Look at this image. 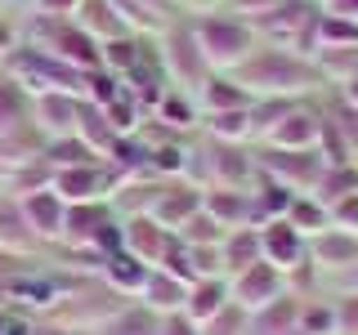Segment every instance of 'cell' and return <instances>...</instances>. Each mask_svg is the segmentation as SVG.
<instances>
[{
    "label": "cell",
    "instance_id": "e575fe53",
    "mask_svg": "<svg viewBox=\"0 0 358 335\" xmlns=\"http://www.w3.org/2000/svg\"><path fill=\"white\" fill-rule=\"evenodd\" d=\"M188 161H193V152H188L184 143L162 139V143H152L148 174H152V179H188Z\"/></svg>",
    "mask_w": 358,
    "mask_h": 335
},
{
    "label": "cell",
    "instance_id": "6125c7cd",
    "mask_svg": "<svg viewBox=\"0 0 358 335\" xmlns=\"http://www.w3.org/2000/svg\"><path fill=\"white\" fill-rule=\"evenodd\" d=\"M139 5H148V9H157V5H162V0H139Z\"/></svg>",
    "mask_w": 358,
    "mask_h": 335
},
{
    "label": "cell",
    "instance_id": "f1b7e54d",
    "mask_svg": "<svg viewBox=\"0 0 358 335\" xmlns=\"http://www.w3.org/2000/svg\"><path fill=\"white\" fill-rule=\"evenodd\" d=\"M197 98H201V112H229V107H251L255 103L233 76H220V72H210L206 81H201Z\"/></svg>",
    "mask_w": 358,
    "mask_h": 335
},
{
    "label": "cell",
    "instance_id": "11a10c76",
    "mask_svg": "<svg viewBox=\"0 0 358 335\" xmlns=\"http://www.w3.org/2000/svg\"><path fill=\"white\" fill-rule=\"evenodd\" d=\"M331 117H336V126L345 130V139H350V148L358 152V107H350V103H341V107L331 112Z\"/></svg>",
    "mask_w": 358,
    "mask_h": 335
},
{
    "label": "cell",
    "instance_id": "2e32d148",
    "mask_svg": "<svg viewBox=\"0 0 358 335\" xmlns=\"http://www.w3.org/2000/svg\"><path fill=\"white\" fill-rule=\"evenodd\" d=\"M201 210H206L224 232L229 228H255L251 188H201Z\"/></svg>",
    "mask_w": 358,
    "mask_h": 335
},
{
    "label": "cell",
    "instance_id": "8fae6325",
    "mask_svg": "<svg viewBox=\"0 0 358 335\" xmlns=\"http://www.w3.org/2000/svg\"><path fill=\"white\" fill-rule=\"evenodd\" d=\"M278 295H287V273H278V268L264 264V260L229 277V299H233L242 313H255V308L273 304Z\"/></svg>",
    "mask_w": 358,
    "mask_h": 335
},
{
    "label": "cell",
    "instance_id": "d6986e66",
    "mask_svg": "<svg viewBox=\"0 0 358 335\" xmlns=\"http://www.w3.org/2000/svg\"><path fill=\"white\" fill-rule=\"evenodd\" d=\"M121 228H126V251L134 255V260L152 264V268L162 264V255L179 241L175 232H166L162 223H152L148 215H126V219H121Z\"/></svg>",
    "mask_w": 358,
    "mask_h": 335
},
{
    "label": "cell",
    "instance_id": "f6af8a7d",
    "mask_svg": "<svg viewBox=\"0 0 358 335\" xmlns=\"http://www.w3.org/2000/svg\"><path fill=\"white\" fill-rule=\"evenodd\" d=\"M117 94H121V76H117V72H108V67L85 72V98H90L94 107H108Z\"/></svg>",
    "mask_w": 358,
    "mask_h": 335
},
{
    "label": "cell",
    "instance_id": "7bdbcfd3",
    "mask_svg": "<svg viewBox=\"0 0 358 335\" xmlns=\"http://www.w3.org/2000/svg\"><path fill=\"white\" fill-rule=\"evenodd\" d=\"M300 331L336 335V304L331 299H300Z\"/></svg>",
    "mask_w": 358,
    "mask_h": 335
},
{
    "label": "cell",
    "instance_id": "e0dca14e",
    "mask_svg": "<svg viewBox=\"0 0 358 335\" xmlns=\"http://www.w3.org/2000/svg\"><path fill=\"white\" fill-rule=\"evenodd\" d=\"M112 215V201H76V206H67V219H63V251H85V246H94L99 228H103Z\"/></svg>",
    "mask_w": 358,
    "mask_h": 335
},
{
    "label": "cell",
    "instance_id": "9a60e30c",
    "mask_svg": "<svg viewBox=\"0 0 358 335\" xmlns=\"http://www.w3.org/2000/svg\"><path fill=\"white\" fill-rule=\"evenodd\" d=\"M31 121H36V130L45 139H67V134H76L81 126V98L76 94H36L31 98Z\"/></svg>",
    "mask_w": 358,
    "mask_h": 335
},
{
    "label": "cell",
    "instance_id": "816d5d0a",
    "mask_svg": "<svg viewBox=\"0 0 358 335\" xmlns=\"http://www.w3.org/2000/svg\"><path fill=\"white\" fill-rule=\"evenodd\" d=\"M278 5H282V0H229V14L242 18V22H260L264 14H273Z\"/></svg>",
    "mask_w": 358,
    "mask_h": 335
},
{
    "label": "cell",
    "instance_id": "cb8c5ba5",
    "mask_svg": "<svg viewBox=\"0 0 358 335\" xmlns=\"http://www.w3.org/2000/svg\"><path fill=\"white\" fill-rule=\"evenodd\" d=\"M233 299H229V277H201V282L188 286V299H184V313L197 322V327H206L215 313H224Z\"/></svg>",
    "mask_w": 358,
    "mask_h": 335
},
{
    "label": "cell",
    "instance_id": "8992f818",
    "mask_svg": "<svg viewBox=\"0 0 358 335\" xmlns=\"http://www.w3.org/2000/svg\"><path fill=\"white\" fill-rule=\"evenodd\" d=\"M157 59H162V72L166 81L179 85L184 94H197L201 81L210 76L206 59L197 50V36H193V22H166L157 31Z\"/></svg>",
    "mask_w": 358,
    "mask_h": 335
},
{
    "label": "cell",
    "instance_id": "f35d334b",
    "mask_svg": "<svg viewBox=\"0 0 358 335\" xmlns=\"http://www.w3.org/2000/svg\"><path fill=\"white\" fill-rule=\"evenodd\" d=\"M318 50H358V18H341V14H327V9H322Z\"/></svg>",
    "mask_w": 358,
    "mask_h": 335
},
{
    "label": "cell",
    "instance_id": "6f0895ef",
    "mask_svg": "<svg viewBox=\"0 0 358 335\" xmlns=\"http://www.w3.org/2000/svg\"><path fill=\"white\" fill-rule=\"evenodd\" d=\"M18 40H22V31H18V27H14L9 18H0V63H5L9 54L18 50Z\"/></svg>",
    "mask_w": 358,
    "mask_h": 335
},
{
    "label": "cell",
    "instance_id": "7dc6e473",
    "mask_svg": "<svg viewBox=\"0 0 358 335\" xmlns=\"http://www.w3.org/2000/svg\"><path fill=\"white\" fill-rule=\"evenodd\" d=\"M201 335H246V313L238 304H229L224 313H215V318L201 327Z\"/></svg>",
    "mask_w": 358,
    "mask_h": 335
},
{
    "label": "cell",
    "instance_id": "83f0119b",
    "mask_svg": "<svg viewBox=\"0 0 358 335\" xmlns=\"http://www.w3.org/2000/svg\"><path fill=\"white\" fill-rule=\"evenodd\" d=\"M220 260H224V273H242V268L260 264V228H229L220 241Z\"/></svg>",
    "mask_w": 358,
    "mask_h": 335
},
{
    "label": "cell",
    "instance_id": "ffe728a7",
    "mask_svg": "<svg viewBox=\"0 0 358 335\" xmlns=\"http://www.w3.org/2000/svg\"><path fill=\"white\" fill-rule=\"evenodd\" d=\"M148 277H152V264L134 260L130 251H117V255H108V260H103L99 282H103L108 290H117L121 299H139L143 286H148Z\"/></svg>",
    "mask_w": 358,
    "mask_h": 335
},
{
    "label": "cell",
    "instance_id": "b9f144b4",
    "mask_svg": "<svg viewBox=\"0 0 358 335\" xmlns=\"http://www.w3.org/2000/svg\"><path fill=\"white\" fill-rule=\"evenodd\" d=\"M318 152H322V161H327V165H345V161H354L350 139H345V130L336 126V117H327V112H322V139H318Z\"/></svg>",
    "mask_w": 358,
    "mask_h": 335
},
{
    "label": "cell",
    "instance_id": "1f68e13d",
    "mask_svg": "<svg viewBox=\"0 0 358 335\" xmlns=\"http://www.w3.org/2000/svg\"><path fill=\"white\" fill-rule=\"evenodd\" d=\"M358 193V161H345V165H327V170L318 174V184H313V201H322V206H336L341 197Z\"/></svg>",
    "mask_w": 358,
    "mask_h": 335
},
{
    "label": "cell",
    "instance_id": "681fc988",
    "mask_svg": "<svg viewBox=\"0 0 358 335\" xmlns=\"http://www.w3.org/2000/svg\"><path fill=\"white\" fill-rule=\"evenodd\" d=\"M327 219H331V228H341V232H358V193L327 206Z\"/></svg>",
    "mask_w": 358,
    "mask_h": 335
},
{
    "label": "cell",
    "instance_id": "ab89813d",
    "mask_svg": "<svg viewBox=\"0 0 358 335\" xmlns=\"http://www.w3.org/2000/svg\"><path fill=\"white\" fill-rule=\"evenodd\" d=\"M148 54V45H143L139 31H130V36H117V40H103V67L117 76H126L134 63Z\"/></svg>",
    "mask_w": 358,
    "mask_h": 335
},
{
    "label": "cell",
    "instance_id": "4316f807",
    "mask_svg": "<svg viewBox=\"0 0 358 335\" xmlns=\"http://www.w3.org/2000/svg\"><path fill=\"white\" fill-rule=\"evenodd\" d=\"M184 299H188V286L175 282V277L162 273V268H152V277H148V286H143L139 304L148 308V313H157V318H166V313H184Z\"/></svg>",
    "mask_w": 358,
    "mask_h": 335
},
{
    "label": "cell",
    "instance_id": "484cf974",
    "mask_svg": "<svg viewBox=\"0 0 358 335\" xmlns=\"http://www.w3.org/2000/svg\"><path fill=\"white\" fill-rule=\"evenodd\" d=\"M251 201H255V228H264V223H273V219H287L296 193H291L287 184H278V179H268V174H255Z\"/></svg>",
    "mask_w": 358,
    "mask_h": 335
},
{
    "label": "cell",
    "instance_id": "277c9868",
    "mask_svg": "<svg viewBox=\"0 0 358 335\" xmlns=\"http://www.w3.org/2000/svg\"><path fill=\"white\" fill-rule=\"evenodd\" d=\"M318 18H322L318 0H282L273 14H264L251 27L260 45H278V50H291L300 59H313L318 54Z\"/></svg>",
    "mask_w": 358,
    "mask_h": 335
},
{
    "label": "cell",
    "instance_id": "ee69618b",
    "mask_svg": "<svg viewBox=\"0 0 358 335\" xmlns=\"http://www.w3.org/2000/svg\"><path fill=\"white\" fill-rule=\"evenodd\" d=\"M175 237L184 241V246H220V241H224V228H220V223L206 215V210H197V215L188 219L184 228L175 232Z\"/></svg>",
    "mask_w": 358,
    "mask_h": 335
},
{
    "label": "cell",
    "instance_id": "60d3db41",
    "mask_svg": "<svg viewBox=\"0 0 358 335\" xmlns=\"http://www.w3.org/2000/svg\"><path fill=\"white\" fill-rule=\"evenodd\" d=\"M103 117H108V126L117 130V134H139V130H143V107L134 103L126 89H121V94L103 107Z\"/></svg>",
    "mask_w": 358,
    "mask_h": 335
},
{
    "label": "cell",
    "instance_id": "44dd1931",
    "mask_svg": "<svg viewBox=\"0 0 358 335\" xmlns=\"http://www.w3.org/2000/svg\"><path fill=\"white\" fill-rule=\"evenodd\" d=\"M300 299L305 295L287 290V295H278L273 304L246 313V335H287V331H296L300 327Z\"/></svg>",
    "mask_w": 358,
    "mask_h": 335
},
{
    "label": "cell",
    "instance_id": "ba28073f",
    "mask_svg": "<svg viewBox=\"0 0 358 335\" xmlns=\"http://www.w3.org/2000/svg\"><path fill=\"white\" fill-rule=\"evenodd\" d=\"M50 188L67 201V206H76V201H112L117 197V179H112V170L103 161L63 165V170L50 174Z\"/></svg>",
    "mask_w": 358,
    "mask_h": 335
},
{
    "label": "cell",
    "instance_id": "d4e9b609",
    "mask_svg": "<svg viewBox=\"0 0 358 335\" xmlns=\"http://www.w3.org/2000/svg\"><path fill=\"white\" fill-rule=\"evenodd\" d=\"M0 251H18V255H36L41 241L36 232L27 228V219H22V206L18 197H0Z\"/></svg>",
    "mask_w": 358,
    "mask_h": 335
},
{
    "label": "cell",
    "instance_id": "db71d44e",
    "mask_svg": "<svg viewBox=\"0 0 358 335\" xmlns=\"http://www.w3.org/2000/svg\"><path fill=\"white\" fill-rule=\"evenodd\" d=\"M157 335H201V327L188 318V313H166L162 327H157Z\"/></svg>",
    "mask_w": 358,
    "mask_h": 335
},
{
    "label": "cell",
    "instance_id": "94428289",
    "mask_svg": "<svg viewBox=\"0 0 358 335\" xmlns=\"http://www.w3.org/2000/svg\"><path fill=\"white\" fill-rule=\"evenodd\" d=\"M336 286H341V290H350V295H358V264H354V268H345V273L336 277Z\"/></svg>",
    "mask_w": 358,
    "mask_h": 335
},
{
    "label": "cell",
    "instance_id": "be15d7a7",
    "mask_svg": "<svg viewBox=\"0 0 358 335\" xmlns=\"http://www.w3.org/2000/svg\"><path fill=\"white\" fill-rule=\"evenodd\" d=\"M287 335H309V331H300V327H296V331H287Z\"/></svg>",
    "mask_w": 358,
    "mask_h": 335
},
{
    "label": "cell",
    "instance_id": "5bb4252c",
    "mask_svg": "<svg viewBox=\"0 0 358 335\" xmlns=\"http://www.w3.org/2000/svg\"><path fill=\"white\" fill-rule=\"evenodd\" d=\"M18 206H22V219H27V228L36 232V241H41V246L63 241L67 201L54 193V188H36V193H22V197H18Z\"/></svg>",
    "mask_w": 358,
    "mask_h": 335
},
{
    "label": "cell",
    "instance_id": "5b68a950",
    "mask_svg": "<svg viewBox=\"0 0 358 335\" xmlns=\"http://www.w3.org/2000/svg\"><path fill=\"white\" fill-rule=\"evenodd\" d=\"M27 45H41L45 54H54L59 63L76 67V72H94L103 67V45H99L90 31H81L72 18H45V14H31L27 31H22Z\"/></svg>",
    "mask_w": 358,
    "mask_h": 335
},
{
    "label": "cell",
    "instance_id": "f546056e",
    "mask_svg": "<svg viewBox=\"0 0 358 335\" xmlns=\"http://www.w3.org/2000/svg\"><path fill=\"white\" fill-rule=\"evenodd\" d=\"M201 126H206V134H210V139H220V143H246V139H255V126H251V107L206 112V117H201Z\"/></svg>",
    "mask_w": 358,
    "mask_h": 335
},
{
    "label": "cell",
    "instance_id": "e7e4bbea",
    "mask_svg": "<svg viewBox=\"0 0 358 335\" xmlns=\"http://www.w3.org/2000/svg\"><path fill=\"white\" fill-rule=\"evenodd\" d=\"M0 9H5V0H0ZM0 18H5V14H0Z\"/></svg>",
    "mask_w": 358,
    "mask_h": 335
},
{
    "label": "cell",
    "instance_id": "836d02e7",
    "mask_svg": "<svg viewBox=\"0 0 358 335\" xmlns=\"http://www.w3.org/2000/svg\"><path fill=\"white\" fill-rule=\"evenodd\" d=\"M41 161L50 165V170H63V165H90V161H99V156L81 134H67V139H45Z\"/></svg>",
    "mask_w": 358,
    "mask_h": 335
},
{
    "label": "cell",
    "instance_id": "f907efd6",
    "mask_svg": "<svg viewBox=\"0 0 358 335\" xmlns=\"http://www.w3.org/2000/svg\"><path fill=\"white\" fill-rule=\"evenodd\" d=\"M0 335H36V318L22 308L0 304Z\"/></svg>",
    "mask_w": 358,
    "mask_h": 335
},
{
    "label": "cell",
    "instance_id": "603a6c76",
    "mask_svg": "<svg viewBox=\"0 0 358 335\" xmlns=\"http://www.w3.org/2000/svg\"><path fill=\"white\" fill-rule=\"evenodd\" d=\"M31 126H36V121H31V94L14 76L0 72V143L22 134V130H31Z\"/></svg>",
    "mask_w": 358,
    "mask_h": 335
},
{
    "label": "cell",
    "instance_id": "52a82bcc",
    "mask_svg": "<svg viewBox=\"0 0 358 335\" xmlns=\"http://www.w3.org/2000/svg\"><path fill=\"white\" fill-rule=\"evenodd\" d=\"M197 210H201V188L197 184H188V179H162L152 201L143 206V215L152 223H162L166 232H179Z\"/></svg>",
    "mask_w": 358,
    "mask_h": 335
},
{
    "label": "cell",
    "instance_id": "30bf717a",
    "mask_svg": "<svg viewBox=\"0 0 358 335\" xmlns=\"http://www.w3.org/2000/svg\"><path fill=\"white\" fill-rule=\"evenodd\" d=\"M197 156H206V179H210L206 188H251L255 174H260V165H255V156L246 152V143L210 139V148L197 152Z\"/></svg>",
    "mask_w": 358,
    "mask_h": 335
},
{
    "label": "cell",
    "instance_id": "6da1fadb",
    "mask_svg": "<svg viewBox=\"0 0 358 335\" xmlns=\"http://www.w3.org/2000/svg\"><path fill=\"white\" fill-rule=\"evenodd\" d=\"M229 76L251 98H305L322 85L313 59H300V54L278 50V45H255L251 59H242Z\"/></svg>",
    "mask_w": 358,
    "mask_h": 335
},
{
    "label": "cell",
    "instance_id": "d590c367",
    "mask_svg": "<svg viewBox=\"0 0 358 335\" xmlns=\"http://www.w3.org/2000/svg\"><path fill=\"white\" fill-rule=\"evenodd\" d=\"M157 327H162L157 313H148L143 304H126L117 318H108L94 335H157Z\"/></svg>",
    "mask_w": 358,
    "mask_h": 335
},
{
    "label": "cell",
    "instance_id": "74e56055",
    "mask_svg": "<svg viewBox=\"0 0 358 335\" xmlns=\"http://www.w3.org/2000/svg\"><path fill=\"white\" fill-rule=\"evenodd\" d=\"M287 223H291V228H300L305 237H318V232L331 228L327 206H322V201H313L309 193H296V201H291V210H287Z\"/></svg>",
    "mask_w": 358,
    "mask_h": 335
},
{
    "label": "cell",
    "instance_id": "9c48e42d",
    "mask_svg": "<svg viewBox=\"0 0 358 335\" xmlns=\"http://www.w3.org/2000/svg\"><path fill=\"white\" fill-rule=\"evenodd\" d=\"M255 165H260V174L278 179V184H287L291 193H313V184H318V174L327 170V161H322V152H278V148H264L255 156Z\"/></svg>",
    "mask_w": 358,
    "mask_h": 335
},
{
    "label": "cell",
    "instance_id": "91938a15",
    "mask_svg": "<svg viewBox=\"0 0 358 335\" xmlns=\"http://www.w3.org/2000/svg\"><path fill=\"white\" fill-rule=\"evenodd\" d=\"M179 5L193 14H220V5H229V0H179Z\"/></svg>",
    "mask_w": 358,
    "mask_h": 335
},
{
    "label": "cell",
    "instance_id": "7a4b0ae2",
    "mask_svg": "<svg viewBox=\"0 0 358 335\" xmlns=\"http://www.w3.org/2000/svg\"><path fill=\"white\" fill-rule=\"evenodd\" d=\"M0 72L5 76H14V81L27 89L31 98L36 94H76V98H85V72H76V67H67L59 63L54 54H45L41 45H27V40H18V50L9 54L5 63H0Z\"/></svg>",
    "mask_w": 358,
    "mask_h": 335
},
{
    "label": "cell",
    "instance_id": "680465c9",
    "mask_svg": "<svg viewBox=\"0 0 358 335\" xmlns=\"http://www.w3.org/2000/svg\"><path fill=\"white\" fill-rule=\"evenodd\" d=\"M327 14H341V18H358V0H322Z\"/></svg>",
    "mask_w": 358,
    "mask_h": 335
},
{
    "label": "cell",
    "instance_id": "03108f58",
    "mask_svg": "<svg viewBox=\"0 0 358 335\" xmlns=\"http://www.w3.org/2000/svg\"><path fill=\"white\" fill-rule=\"evenodd\" d=\"M0 197H5V188H0Z\"/></svg>",
    "mask_w": 358,
    "mask_h": 335
},
{
    "label": "cell",
    "instance_id": "c3c4849f",
    "mask_svg": "<svg viewBox=\"0 0 358 335\" xmlns=\"http://www.w3.org/2000/svg\"><path fill=\"white\" fill-rule=\"evenodd\" d=\"M331 304H336V335H358V295L341 290Z\"/></svg>",
    "mask_w": 358,
    "mask_h": 335
},
{
    "label": "cell",
    "instance_id": "7c38bea8",
    "mask_svg": "<svg viewBox=\"0 0 358 335\" xmlns=\"http://www.w3.org/2000/svg\"><path fill=\"white\" fill-rule=\"evenodd\" d=\"M322 139V112L309 107V103H296L278 121L273 130L264 134V148H278V152H313Z\"/></svg>",
    "mask_w": 358,
    "mask_h": 335
},
{
    "label": "cell",
    "instance_id": "003e7915",
    "mask_svg": "<svg viewBox=\"0 0 358 335\" xmlns=\"http://www.w3.org/2000/svg\"><path fill=\"white\" fill-rule=\"evenodd\" d=\"M27 5H36V0H27Z\"/></svg>",
    "mask_w": 358,
    "mask_h": 335
},
{
    "label": "cell",
    "instance_id": "4fadbf2b",
    "mask_svg": "<svg viewBox=\"0 0 358 335\" xmlns=\"http://www.w3.org/2000/svg\"><path fill=\"white\" fill-rule=\"evenodd\" d=\"M260 255H264V264H273L278 273L291 277L296 268L309 264V237L300 228H291L287 219H273L260 228Z\"/></svg>",
    "mask_w": 358,
    "mask_h": 335
},
{
    "label": "cell",
    "instance_id": "3957f363",
    "mask_svg": "<svg viewBox=\"0 0 358 335\" xmlns=\"http://www.w3.org/2000/svg\"><path fill=\"white\" fill-rule=\"evenodd\" d=\"M193 36H197V50L206 59L210 72L229 76L242 59H251V50L260 45L251 22L233 18V14H197L193 18Z\"/></svg>",
    "mask_w": 358,
    "mask_h": 335
},
{
    "label": "cell",
    "instance_id": "7402d4cb",
    "mask_svg": "<svg viewBox=\"0 0 358 335\" xmlns=\"http://www.w3.org/2000/svg\"><path fill=\"white\" fill-rule=\"evenodd\" d=\"M72 22L81 31H90L99 45H103V40H117V36H130V22L117 14V5H112V0H81V5H76V14H72Z\"/></svg>",
    "mask_w": 358,
    "mask_h": 335
},
{
    "label": "cell",
    "instance_id": "d6a6232c",
    "mask_svg": "<svg viewBox=\"0 0 358 335\" xmlns=\"http://www.w3.org/2000/svg\"><path fill=\"white\" fill-rule=\"evenodd\" d=\"M76 134H81V139L90 143V148H94V156H99V161H103V156L112 152V143L121 139V134L108 126L103 107H94L90 98H81V126H76Z\"/></svg>",
    "mask_w": 358,
    "mask_h": 335
},
{
    "label": "cell",
    "instance_id": "f5cc1de1",
    "mask_svg": "<svg viewBox=\"0 0 358 335\" xmlns=\"http://www.w3.org/2000/svg\"><path fill=\"white\" fill-rule=\"evenodd\" d=\"M41 260L36 255H18V251H0V282L5 277H14V273H27V268H36Z\"/></svg>",
    "mask_w": 358,
    "mask_h": 335
},
{
    "label": "cell",
    "instance_id": "8d00e7d4",
    "mask_svg": "<svg viewBox=\"0 0 358 335\" xmlns=\"http://www.w3.org/2000/svg\"><path fill=\"white\" fill-rule=\"evenodd\" d=\"M322 85H350L358 76V50H318L313 54Z\"/></svg>",
    "mask_w": 358,
    "mask_h": 335
},
{
    "label": "cell",
    "instance_id": "bcb514c9",
    "mask_svg": "<svg viewBox=\"0 0 358 335\" xmlns=\"http://www.w3.org/2000/svg\"><path fill=\"white\" fill-rule=\"evenodd\" d=\"M188 260H193L197 282L201 277H229L224 273V260H220V246H188Z\"/></svg>",
    "mask_w": 358,
    "mask_h": 335
},
{
    "label": "cell",
    "instance_id": "9f6ffc18",
    "mask_svg": "<svg viewBox=\"0 0 358 335\" xmlns=\"http://www.w3.org/2000/svg\"><path fill=\"white\" fill-rule=\"evenodd\" d=\"M76 5H81V0H36V5H31V14H45V18H72Z\"/></svg>",
    "mask_w": 358,
    "mask_h": 335
},
{
    "label": "cell",
    "instance_id": "ac0fdd59",
    "mask_svg": "<svg viewBox=\"0 0 358 335\" xmlns=\"http://www.w3.org/2000/svg\"><path fill=\"white\" fill-rule=\"evenodd\" d=\"M309 264L318 273H336L341 277L345 268L358 264V232H341V228H327L318 237H309Z\"/></svg>",
    "mask_w": 358,
    "mask_h": 335
},
{
    "label": "cell",
    "instance_id": "4dcf8cb0",
    "mask_svg": "<svg viewBox=\"0 0 358 335\" xmlns=\"http://www.w3.org/2000/svg\"><path fill=\"white\" fill-rule=\"evenodd\" d=\"M152 121L157 126H166V130H193L197 126V103H193V94H184V89H166L162 98H157V107H152Z\"/></svg>",
    "mask_w": 358,
    "mask_h": 335
}]
</instances>
